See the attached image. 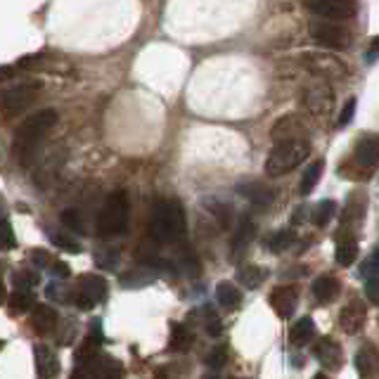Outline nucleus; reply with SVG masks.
<instances>
[{"label": "nucleus", "mask_w": 379, "mask_h": 379, "mask_svg": "<svg viewBox=\"0 0 379 379\" xmlns=\"http://www.w3.org/2000/svg\"><path fill=\"white\" fill-rule=\"evenodd\" d=\"M228 363V348L226 346H216L211 348L209 355H206V365L211 367V370H221L223 365Z\"/></svg>", "instance_id": "nucleus-34"}, {"label": "nucleus", "mask_w": 379, "mask_h": 379, "mask_svg": "<svg viewBox=\"0 0 379 379\" xmlns=\"http://www.w3.org/2000/svg\"><path fill=\"white\" fill-rule=\"evenodd\" d=\"M152 278H154L152 273H145V275L128 273V275H124V278H121V283H124V287H145V285L152 283Z\"/></svg>", "instance_id": "nucleus-38"}, {"label": "nucleus", "mask_w": 379, "mask_h": 379, "mask_svg": "<svg viewBox=\"0 0 379 379\" xmlns=\"http://www.w3.org/2000/svg\"><path fill=\"white\" fill-rule=\"evenodd\" d=\"M192 342H194V332L190 330L187 325L176 323V325H174V330H171V342H169V346L174 348V351L183 353V351H187V348L192 346Z\"/></svg>", "instance_id": "nucleus-25"}, {"label": "nucleus", "mask_w": 379, "mask_h": 379, "mask_svg": "<svg viewBox=\"0 0 379 379\" xmlns=\"http://www.w3.org/2000/svg\"><path fill=\"white\" fill-rule=\"evenodd\" d=\"M254 235H256L254 221H251V218H242L239 226L235 228V235H233V258H237L246 249V246L251 244Z\"/></svg>", "instance_id": "nucleus-19"}, {"label": "nucleus", "mask_w": 379, "mask_h": 379, "mask_svg": "<svg viewBox=\"0 0 379 379\" xmlns=\"http://www.w3.org/2000/svg\"><path fill=\"white\" fill-rule=\"evenodd\" d=\"M0 74H3L0 78H10V74H12V67H3V69H0Z\"/></svg>", "instance_id": "nucleus-49"}, {"label": "nucleus", "mask_w": 379, "mask_h": 379, "mask_svg": "<svg viewBox=\"0 0 379 379\" xmlns=\"http://www.w3.org/2000/svg\"><path fill=\"white\" fill-rule=\"evenodd\" d=\"M303 218H306V211H303V206H298L296 214H294V218H292V221H294V223H301Z\"/></svg>", "instance_id": "nucleus-48"}, {"label": "nucleus", "mask_w": 379, "mask_h": 379, "mask_svg": "<svg viewBox=\"0 0 379 379\" xmlns=\"http://www.w3.org/2000/svg\"><path fill=\"white\" fill-rule=\"evenodd\" d=\"M41 275L38 273H31V271H22V273H15V283H17V289L22 292H28V287L38 285Z\"/></svg>", "instance_id": "nucleus-35"}, {"label": "nucleus", "mask_w": 379, "mask_h": 379, "mask_svg": "<svg viewBox=\"0 0 379 379\" xmlns=\"http://www.w3.org/2000/svg\"><path fill=\"white\" fill-rule=\"evenodd\" d=\"M31 306H33L31 292L15 289L12 294H10V298H8V311H10V315H22V313H26Z\"/></svg>", "instance_id": "nucleus-30"}, {"label": "nucleus", "mask_w": 379, "mask_h": 379, "mask_svg": "<svg viewBox=\"0 0 379 379\" xmlns=\"http://www.w3.org/2000/svg\"><path fill=\"white\" fill-rule=\"evenodd\" d=\"M237 379H246V377H237Z\"/></svg>", "instance_id": "nucleus-52"}, {"label": "nucleus", "mask_w": 379, "mask_h": 379, "mask_svg": "<svg viewBox=\"0 0 379 379\" xmlns=\"http://www.w3.org/2000/svg\"><path fill=\"white\" fill-rule=\"evenodd\" d=\"M5 249H15L17 246V239H15V233H12V226H10V221H5Z\"/></svg>", "instance_id": "nucleus-46"}, {"label": "nucleus", "mask_w": 379, "mask_h": 379, "mask_svg": "<svg viewBox=\"0 0 379 379\" xmlns=\"http://www.w3.org/2000/svg\"><path fill=\"white\" fill-rule=\"evenodd\" d=\"M97 379H124L121 363H117V360H112V358H105L102 360L100 372H97Z\"/></svg>", "instance_id": "nucleus-31"}, {"label": "nucleus", "mask_w": 379, "mask_h": 379, "mask_svg": "<svg viewBox=\"0 0 379 379\" xmlns=\"http://www.w3.org/2000/svg\"><path fill=\"white\" fill-rule=\"evenodd\" d=\"M355 370L363 379L372 377L379 370V351L372 344H365L355 351Z\"/></svg>", "instance_id": "nucleus-15"}, {"label": "nucleus", "mask_w": 379, "mask_h": 379, "mask_svg": "<svg viewBox=\"0 0 379 379\" xmlns=\"http://www.w3.org/2000/svg\"><path fill=\"white\" fill-rule=\"evenodd\" d=\"M315 335V323H313V318H301V320H296L294 325H292V330H289V342L294 344V346H303L306 342H311Z\"/></svg>", "instance_id": "nucleus-24"}, {"label": "nucleus", "mask_w": 379, "mask_h": 379, "mask_svg": "<svg viewBox=\"0 0 379 379\" xmlns=\"http://www.w3.org/2000/svg\"><path fill=\"white\" fill-rule=\"evenodd\" d=\"M211 214L218 216V223H221L223 228L228 226V221H230V206H223V204H216L214 209H211Z\"/></svg>", "instance_id": "nucleus-41"}, {"label": "nucleus", "mask_w": 379, "mask_h": 379, "mask_svg": "<svg viewBox=\"0 0 379 379\" xmlns=\"http://www.w3.org/2000/svg\"><path fill=\"white\" fill-rule=\"evenodd\" d=\"M43 83L41 81H26L19 85H12L10 90L3 93V112L5 117H15V114L24 112L33 100L41 93Z\"/></svg>", "instance_id": "nucleus-6"}, {"label": "nucleus", "mask_w": 379, "mask_h": 379, "mask_svg": "<svg viewBox=\"0 0 379 379\" xmlns=\"http://www.w3.org/2000/svg\"><path fill=\"white\" fill-rule=\"evenodd\" d=\"M339 289H342V285H339V280L332 278V275H323V278H318L313 283V296L318 298L320 303L335 301L339 296Z\"/></svg>", "instance_id": "nucleus-21"}, {"label": "nucleus", "mask_w": 379, "mask_h": 379, "mask_svg": "<svg viewBox=\"0 0 379 379\" xmlns=\"http://www.w3.org/2000/svg\"><path fill=\"white\" fill-rule=\"evenodd\" d=\"M303 133H306V124H303V119L298 117V114H287V117H283L271 128V137H273L275 145L294 142V140H306Z\"/></svg>", "instance_id": "nucleus-8"}, {"label": "nucleus", "mask_w": 379, "mask_h": 379, "mask_svg": "<svg viewBox=\"0 0 379 379\" xmlns=\"http://www.w3.org/2000/svg\"><path fill=\"white\" fill-rule=\"evenodd\" d=\"M377 53H379V36L372 38V45H370V60H372V57H375Z\"/></svg>", "instance_id": "nucleus-47"}, {"label": "nucleus", "mask_w": 379, "mask_h": 379, "mask_svg": "<svg viewBox=\"0 0 379 379\" xmlns=\"http://www.w3.org/2000/svg\"><path fill=\"white\" fill-rule=\"evenodd\" d=\"M335 258L342 268L353 266L355 258H358V239H355L353 235H344V237H339Z\"/></svg>", "instance_id": "nucleus-20"}, {"label": "nucleus", "mask_w": 379, "mask_h": 379, "mask_svg": "<svg viewBox=\"0 0 379 379\" xmlns=\"http://www.w3.org/2000/svg\"><path fill=\"white\" fill-rule=\"evenodd\" d=\"M332 105H335V97L325 81L311 83L306 88V107L315 117H325L327 112H332Z\"/></svg>", "instance_id": "nucleus-9"}, {"label": "nucleus", "mask_w": 379, "mask_h": 379, "mask_svg": "<svg viewBox=\"0 0 379 379\" xmlns=\"http://www.w3.org/2000/svg\"><path fill=\"white\" fill-rule=\"evenodd\" d=\"M216 298L223 308H228V311H237L239 303H242V292H239L237 285H233V283H218Z\"/></svg>", "instance_id": "nucleus-23"}, {"label": "nucleus", "mask_w": 379, "mask_h": 379, "mask_svg": "<svg viewBox=\"0 0 379 379\" xmlns=\"http://www.w3.org/2000/svg\"><path fill=\"white\" fill-rule=\"evenodd\" d=\"M31 327H33V332H38V335H48V332H53L57 327V311L53 306H45V303L33 306Z\"/></svg>", "instance_id": "nucleus-17"}, {"label": "nucleus", "mask_w": 379, "mask_h": 379, "mask_svg": "<svg viewBox=\"0 0 379 379\" xmlns=\"http://www.w3.org/2000/svg\"><path fill=\"white\" fill-rule=\"evenodd\" d=\"M365 320H367L365 303H360L358 298L348 301L346 306L342 308V313H339V327H342L346 335H358L365 327Z\"/></svg>", "instance_id": "nucleus-13"}, {"label": "nucleus", "mask_w": 379, "mask_h": 379, "mask_svg": "<svg viewBox=\"0 0 379 379\" xmlns=\"http://www.w3.org/2000/svg\"><path fill=\"white\" fill-rule=\"evenodd\" d=\"M239 194L249 199L254 206H271L273 204V192L261 183H246V185H239Z\"/></svg>", "instance_id": "nucleus-22"}, {"label": "nucleus", "mask_w": 379, "mask_h": 379, "mask_svg": "<svg viewBox=\"0 0 379 379\" xmlns=\"http://www.w3.org/2000/svg\"><path fill=\"white\" fill-rule=\"evenodd\" d=\"M45 294H48V298H53V301H57V303H69V301H74V292H69V287H67V285H60V283L48 285Z\"/></svg>", "instance_id": "nucleus-33"}, {"label": "nucleus", "mask_w": 379, "mask_h": 379, "mask_svg": "<svg viewBox=\"0 0 379 379\" xmlns=\"http://www.w3.org/2000/svg\"><path fill=\"white\" fill-rule=\"evenodd\" d=\"M353 114H355V97H348V100L344 102V107H342V112H339V117H337V128H344V126L351 124Z\"/></svg>", "instance_id": "nucleus-36"}, {"label": "nucleus", "mask_w": 379, "mask_h": 379, "mask_svg": "<svg viewBox=\"0 0 379 379\" xmlns=\"http://www.w3.org/2000/svg\"><path fill=\"white\" fill-rule=\"evenodd\" d=\"M311 154V142L308 140H294V142H283L275 145L273 152L266 159V174L278 178L285 176L289 171H294L296 166L303 164V159H308Z\"/></svg>", "instance_id": "nucleus-4"}, {"label": "nucleus", "mask_w": 379, "mask_h": 379, "mask_svg": "<svg viewBox=\"0 0 379 379\" xmlns=\"http://www.w3.org/2000/svg\"><path fill=\"white\" fill-rule=\"evenodd\" d=\"M308 57V67L313 71L323 74V76H342L346 69L339 65L337 60H330V57H315V55H306Z\"/></svg>", "instance_id": "nucleus-26"}, {"label": "nucleus", "mask_w": 379, "mask_h": 379, "mask_svg": "<svg viewBox=\"0 0 379 379\" xmlns=\"http://www.w3.org/2000/svg\"><path fill=\"white\" fill-rule=\"evenodd\" d=\"M323 171H325V162L323 159H318V162H313L311 166H308L306 171H303V176H301V183H298V192L301 194H308V192H313V187L318 185V180H320V176H323Z\"/></svg>", "instance_id": "nucleus-28"}, {"label": "nucleus", "mask_w": 379, "mask_h": 379, "mask_svg": "<svg viewBox=\"0 0 379 379\" xmlns=\"http://www.w3.org/2000/svg\"><path fill=\"white\" fill-rule=\"evenodd\" d=\"M271 306L283 320L292 318L296 311V306H298V289L292 285L275 287V289L271 292Z\"/></svg>", "instance_id": "nucleus-12"}, {"label": "nucleus", "mask_w": 379, "mask_h": 379, "mask_svg": "<svg viewBox=\"0 0 379 379\" xmlns=\"http://www.w3.org/2000/svg\"><path fill=\"white\" fill-rule=\"evenodd\" d=\"M313 353H315L318 363L323 365L325 370H330V372L342 370V365H344V351H342V346H339V342H335L332 337H323V339H320V342L315 344Z\"/></svg>", "instance_id": "nucleus-10"}, {"label": "nucleus", "mask_w": 379, "mask_h": 379, "mask_svg": "<svg viewBox=\"0 0 379 379\" xmlns=\"http://www.w3.org/2000/svg\"><path fill=\"white\" fill-rule=\"evenodd\" d=\"M50 242L57 244L60 249L69 251V254H78V251H81V244H78L74 237L65 235V233H50Z\"/></svg>", "instance_id": "nucleus-32"}, {"label": "nucleus", "mask_w": 379, "mask_h": 379, "mask_svg": "<svg viewBox=\"0 0 379 379\" xmlns=\"http://www.w3.org/2000/svg\"><path fill=\"white\" fill-rule=\"evenodd\" d=\"M107 298V283L100 275H81L78 285L74 289V306H78L81 311H93L95 306H100Z\"/></svg>", "instance_id": "nucleus-5"}, {"label": "nucleus", "mask_w": 379, "mask_h": 379, "mask_svg": "<svg viewBox=\"0 0 379 379\" xmlns=\"http://www.w3.org/2000/svg\"><path fill=\"white\" fill-rule=\"evenodd\" d=\"M31 261L36 263L38 268H43V266H48V263H53V261H50V254H48V251H43V249L31 251Z\"/></svg>", "instance_id": "nucleus-44"}, {"label": "nucleus", "mask_w": 379, "mask_h": 379, "mask_svg": "<svg viewBox=\"0 0 379 379\" xmlns=\"http://www.w3.org/2000/svg\"><path fill=\"white\" fill-rule=\"evenodd\" d=\"M204 323H206V332H209L211 337H218V335H221V332H223L221 320H218L214 313H209V318H206Z\"/></svg>", "instance_id": "nucleus-40"}, {"label": "nucleus", "mask_w": 379, "mask_h": 379, "mask_svg": "<svg viewBox=\"0 0 379 379\" xmlns=\"http://www.w3.org/2000/svg\"><path fill=\"white\" fill-rule=\"evenodd\" d=\"M57 124V112L55 109H41V112L26 117L19 124L15 133V157L22 166H28L36 157L38 142L48 135V130Z\"/></svg>", "instance_id": "nucleus-1"}, {"label": "nucleus", "mask_w": 379, "mask_h": 379, "mask_svg": "<svg viewBox=\"0 0 379 379\" xmlns=\"http://www.w3.org/2000/svg\"><path fill=\"white\" fill-rule=\"evenodd\" d=\"M313 379H330V377H325V375H323V372H318V375H315Z\"/></svg>", "instance_id": "nucleus-51"}, {"label": "nucleus", "mask_w": 379, "mask_h": 379, "mask_svg": "<svg viewBox=\"0 0 379 379\" xmlns=\"http://www.w3.org/2000/svg\"><path fill=\"white\" fill-rule=\"evenodd\" d=\"M33 358H36V372L41 379H53L57 372H60V363H57V355L50 351L48 346L38 344L33 348Z\"/></svg>", "instance_id": "nucleus-16"}, {"label": "nucleus", "mask_w": 379, "mask_h": 379, "mask_svg": "<svg viewBox=\"0 0 379 379\" xmlns=\"http://www.w3.org/2000/svg\"><path fill=\"white\" fill-rule=\"evenodd\" d=\"M202 379H221L216 375V372H206V375H202Z\"/></svg>", "instance_id": "nucleus-50"}, {"label": "nucleus", "mask_w": 379, "mask_h": 379, "mask_svg": "<svg viewBox=\"0 0 379 379\" xmlns=\"http://www.w3.org/2000/svg\"><path fill=\"white\" fill-rule=\"evenodd\" d=\"M53 275L60 280H67L69 275H71V268H69L65 261H57V263H53Z\"/></svg>", "instance_id": "nucleus-45"}, {"label": "nucleus", "mask_w": 379, "mask_h": 379, "mask_svg": "<svg viewBox=\"0 0 379 379\" xmlns=\"http://www.w3.org/2000/svg\"><path fill=\"white\" fill-rule=\"evenodd\" d=\"M149 233L159 244H176L185 237L187 221L185 211L176 199H159L149 218Z\"/></svg>", "instance_id": "nucleus-2"}, {"label": "nucleus", "mask_w": 379, "mask_h": 379, "mask_svg": "<svg viewBox=\"0 0 379 379\" xmlns=\"http://www.w3.org/2000/svg\"><path fill=\"white\" fill-rule=\"evenodd\" d=\"M268 278V271L261 266H256V263H246V266L237 268V273H235V280H237L239 285L246 287V289H256V287H261L266 283Z\"/></svg>", "instance_id": "nucleus-18"}, {"label": "nucleus", "mask_w": 379, "mask_h": 379, "mask_svg": "<svg viewBox=\"0 0 379 379\" xmlns=\"http://www.w3.org/2000/svg\"><path fill=\"white\" fill-rule=\"evenodd\" d=\"M311 38L318 45L323 48H330V50H346L351 38L348 33L344 31L339 24H332V22H325V19H315L311 24Z\"/></svg>", "instance_id": "nucleus-7"}, {"label": "nucleus", "mask_w": 379, "mask_h": 379, "mask_svg": "<svg viewBox=\"0 0 379 379\" xmlns=\"http://www.w3.org/2000/svg\"><path fill=\"white\" fill-rule=\"evenodd\" d=\"M128 197H126L124 190H117L105 199L100 209V216H97V233L102 237H114V235L126 233V226H128Z\"/></svg>", "instance_id": "nucleus-3"}, {"label": "nucleus", "mask_w": 379, "mask_h": 379, "mask_svg": "<svg viewBox=\"0 0 379 379\" xmlns=\"http://www.w3.org/2000/svg\"><path fill=\"white\" fill-rule=\"evenodd\" d=\"M308 10L320 17V19H351L355 15V3H346V0H325V3H308Z\"/></svg>", "instance_id": "nucleus-11"}, {"label": "nucleus", "mask_w": 379, "mask_h": 379, "mask_svg": "<svg viewBox=\"0 0 379 379\" xmlns=\"http://www.w3.org/2000/svg\"><path fill=\"white\" fill-rule=\"evenodd\" d=\"M294 237H296L294 230H292V228H287V230H278V233L268 235L263 244H266L268 251H273V254H283V251H287L292 246Z\"/></svg>", "instance_id": "nucleus-27"}, {"label": "nucleus", "mask_w": 379, "mask_h": 379, "mask_svg": "<svg viewBox=\"0 0 379 379\" xmlns=\"http://www.w3.org/2000/svg\"><path fill=\"white\" fill-rule=\"evenodd\" d=\"M355 162L372 171L379 164V135H365L355 147Z\"/></svg>", "instance_id": "nucleus-14"}, {"label": "nucleus", "mask_w": 379, "mask_h": 379, "mask_svg": "<svg viewBox=\"0 0 379 379\" xmlns=\"http://www.w3.org/2000/svg\"><path fill=\"white\" fill-rule=\"evenodd\" d=\"M335 211H337V202H332V199H323V202H318L311 209L313 226H318V228L327 226V223L332 221V216H335Z\"/></svg>", "instance_id": "nucleus-29"}, {"label": "nucleus", "mask_w": 379, "mask_h": 379, "mask_svg": "<svg viewBox=\"0 0 379 379\" xmlns=\"http://www.w3.org/2000/svg\"><path fill=\"white\" fill-rule=\"evenodd\" d=\"M43 62V57L41 55H26V57H22L19 62H17V67L19 69H33V67H38Z\"/></svg>", "instance_id": "nucleus-43"}, {"label": "nucleus", "mask_w": 379, "mask_h": 379, "mask_svg": "<svg viewBox=\"0 0 379 379\" xmlns=\"http://www.w3.org/2000/svg\"><path fill=\"white\" fill-rule=\"evenodd\" d=\"M365 296L370 303H377L379 306V278H370L365 285Z\"/></svg>", "instance_id": "nucleus-39"}, {"label": "nucleus", "mask_w": 379, "mask_h": 379, "mask_svg": "<svg viewBox=\"0 0 379 379\" xmlns=\"http://www.w3.org/2000/svg\"><path fill=\"white\" fill-rule=\"evenodd\" d=\"M62 223L69 226V228H74V230H81L83 233V218H81V214H78L76 209L62 211Z\"/></svg>", "instance_id": "nucleus-37"}, {"label": "nucleus", "mask_w": 379, "mask_h": 379, "mask_svg": "<svg viewBox=\"0 0 379 379\" xmlns=\"http://www.w3.org/2000/svg\"><path fill=\"white\" fill-rule=\"evenodd\" d=\"M375 273V278H379V251H375L370 258H367L365 268H363V275H372Z\"/></svg>", "instance_id": "nucleus-42"}]
</instances>
